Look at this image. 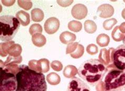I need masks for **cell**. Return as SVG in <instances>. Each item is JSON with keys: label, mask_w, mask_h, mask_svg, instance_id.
Wrapping results in <instances>:
<instances>
[{"label": "cell", "mask_w": 125, "mask_h": 91, "mask_svg": "<svg viewBox=\"0 0 125 91\" xmlns=\"http://www.w3.org/2000/svg\"><path fill=\"white\" fill-rule=\"evenodd\" d=\"M16 77L17 88L15 91H47L44 75L26 65L19 66Z\"/></svg>", "instance_id": "obj_1"}, {"label": "cell", "mask_w": 125, "mask_h": 91, "mask_svg": "<svg viewBox=\"0 0 125 91\" xmlns=\"http://www.w3.org/2000/svg\"><path fill=\"white\" fill-rule=\"evenodd\" d=\"M108 69L99 60L90 59L81 64L78 75L89 85L94 86L103 80Z\"/></svg>", "instance_id": "obj_2"}, {"label": "cell", "mask_w": 125, "mask_h": 91, "mask_svg": "<svg viewBox=\"0 0 125 91\" xmlns=\"http://www.w3.org/2000/svg\"><path fill=\"white\" fill-rule=\"evenodd\" d=\"M18 18L12 15H3L0 17V39L3 42L11 41L20 27Z\"/></svg>", "instance_id": "obj_3"}, {"label": "cell", "mask_w": 125, "mask_h": 91, "mask_svg": "<svg viewBox=\"0 0 125 91\" xmlns=\"http://www.w3.org/2000/svg\"><path fill=\"white\" fill-rule=\"evenodd\" d=\"M105 91H125V72L116 68L109 70L104 79Z\"/></svg>", "instance_id": "obj_4"}, {"label": "cell", "mask_w": 125, "mask_h": 91, "mask_svg": "<svg viewBox=\"0 0 125 91\" xmlns=\"http://www.w3.org/2000/svg\"><path fill=\"white\" fill-rule=\"evenodd\" d=\"M0 91H15L17 88L16 75L1 67Z\"/></svg>", "instance_id": "obj_5"}, {"label": "cell", "mask_w": 125, "mask_h": 91, "mask_svg": "<svg viewBox=\"0 0 125 91\" xmlns=\"http://www.w3.org/2000/svg\"><path fill=\"white\" fill-rule=\"evenodd\" d=\"M112 64L116 69L125 72V45H120L115 48Z\"/></svg>", "instance_id": "obj_6"}, {"label": "cell", "mask_w": 125, "mask_h": 91, "mask_svg": "<svg viewBox=\"0 0 125 91\" xmlns=\"http://www.w3.org/2000/svg\"><path fill=\"white\" fill-rule=\"evenodd\" d=\"M67 91H90V87L83 81L74 77L70 81Z\"/></svg>", "instance_id": "obj_7"}, {"label": "cell", "mask_w": 125, "mask_h": 91, "mask_svg": "<svg viewBox=\"0 0 125 91\" xmlns=\"http://www.w3.org/2000/svg\"><path fill=\"white\" fill-rule=\"evenodd\" d=\"M60 27V21L54 17H51L47 19L44 23V28L45 32L49 34L56 33Z\"/></svg>", "instance_id": "obj_8"}, {"label": "cell", "mask_w": 125, "mask_h": 91, "mask_svg": "<svg viewBox=\"0 0 125 91\" xmlns=\"http://www.w3.org/2000/svg\"><path fill=\"white\" fill-rule=\"evenodd\" d=\"M115 48H110L109 50L107 48H102L99 55V60L103 63L105 66H108L112 64L113 54Z\"/></svg>", "instance_id": "obj_9"}, {"label": "cell", "mask_w": 125, "mask_h": 91, "mask_svg": "<svg viewBox=\"0 0 125 91\" xmlns=\"http://www.w3.org/2000/svg\"><path fill=\"white\" fill-rule=\"evenodd\" d=\"M71 14L75 19H83L88 14L87 8L83 4H75L71 9Z\"/></svg>", "instance_id": "obj_10"}, {"label": "cell", "mask_w": 125, "mask_h": 91, "mask_svg": "<svg viewBox=\"0 0 125 91\" xmlns=\"http://www.w3.org/2000/svg\"><path fill=\"white\" fill-rule=\"evenodd\" d=\"M114 8L112 5L108 4H102L97 9L99 17L102 18H109L114 14Z\"/></svg>", "instance_id": "obj_11"}, {"label": "cell", "mask_w": 125, "mask_h": 91, "mask_svg": "<svg viewBox=\"0 0 125 91\" xmlns=\"http://www.w3.org/2000/svg\"><path fill=\"white\" fill-rule=\"evenodd\" d=\"M60 40L64 44H69L76 40V35L69 31H64L60 35Z\"/></svg>", "instance_id": "obj_12"}, {"label": "cell", "mask_w": 125, "mask_h": 91, "mask_svg": "<svg viewBox=\"0 0 125 91\" xmlns=\"http://www.w3.org/2000/svg\"><path fill=\"white\" fill-rule=\"evenodd\" d=\"M16 18L23 26H27L30 23V17L28 13L24 11H20L16 13Z\"/></svg>", "instance_id": "obj_13"}, {"label": "cell", "mask_w": 125, "mask_h": 91, "mask_svg": "<svg viewBox=\"0 0 125 91\" xmlns=\"http://www.w3.org/2000/svg\"><path fill=\"white\" fill-rule=\"evenodd\" d=\"M32 43L35 46L37 47H42L46 44L45 37L41 33H37L32 35Z\"/></svg>", "instance_id": "obj_14"}, {"label": "cell", "mask_w": 125, "mask_h": 91, "mask_svg": "<svg viewBox=\"0 0 125 91\" xmlns=\"http://www.w3.org/2000/svg\"><path fill=\"white\" fill-rule=\"evenodd\" d=\"M50 70V62L48 60L43 58L38 61L37 72L47 73Z\"/></svg>", "instance_id": "obj_15"}, {"label": "cell", "mask_w": 125, "mask_h": 91, "mask_svg": "<svg viewBox=\"0 0 125 91\" xmlns=\"http://www.w3.org/2000/svg\"><path fill=\"white\" fill-rule=\"evenodd\" d=\"M78 73V70L73 65H68L64 69L63 74L67 79H73Z\"/></svg>", "instance_id": "obj_16"}, {"label": "cell", "mask_w": 125, "mask_h": 91, "mask_svg": "<svg viewBox=\"0 0 125 91\" xmlns=\"http://www.w3.org/2000/svg\"><path fill=\"white\" fill-rule=\"evenodd\" d=\"M31 18L33 21L39 22L42 21L44 18V13L42 9L39 8H35L31 11Z\"/></svg>", "instance_id": "obj_17"}, {"label": "cell", "mask_w": 125, "mask_h": 91, "mask_svg": "<svg viewBox=\"0 0 125 91\" xmlns=\"http://www.w3.org/2000/svg\"><path fill=\"white\" fill-rule=\"evenodd\" d=\"M110 37L106 34H100L98 35L96 39L97 44L100 47L107 46L110 42Z\"/></svg>", "instance_id": "obj_18"}, {"label": "cell", "mask_w": 125, "mask_h": 91, "mask_svg": "<svg viewBox=\"0 0 125 91\" xmlns=\"http://www.w3.org/2000/svg\"><path fill=\"white\" fill-rule=\"evenodd\" d=\"M22 52V47L19 44H14L12 45L9 48L7 53L9 54L12 56L18 57L20 56Z\"/></svg>", "instance_id": "obj_19"}, {"label": "cell", "mask_w": 125, "mask_h": 91, "mask_svg": "<svg viewBox=\"0 0 125 91\" xmlns=\"http://www.w3.org/2000/svg\"><path fill=\"white\" fill-rule=\"evenodd\" d=\"M84 28L85 31L88 33L93 34L97 31V26L94 21L87 20L84 23Z\"/></svg>", "instance_id": "obj_20"}, {"label": "cell", "mask_w": 125, "mask_h": 91, "mask_svg": "<svg viewBox=\"0 0 125 91\" xmlns=\"http://www.w3.org/2000/svg\"><path fill=\"white\" fill-rule=\"evenodd\" d=\"M48 82L52 85H58L60 82V77L55 73L51 72L47 76Z\"/></svg>", "instance_id": "obj_21"}, {"label": "cell", "mask_w": 125, "mask_h": 91, "mask_svg": "<svg viewBox=\"0 0 125 91\" xmlns=\"http://www.w3.org/2000/svg\"><path fill=\"white\" fill-rule=\"evenodd\" d=\"M125 34L120 31L119 26L115 27L111 33V36L113 40L116 42H120L123 41L125 37Z\"/></svg>", "instance_id": "obj_22"}, {"label": "cell", "mask_w": 125, "mask_h": 91, "mask_svg": "<svg viewBox=\"0 0 125 91\" xmlns=\"http://www.w3.org/2000/svg\"><path fill=\"white\" fill-rule=\"evenodd\" d=\"M68 27L70 31L74 32H79L81 30L83 25L80 22L73 20L69 22Z\"/></svg>", "instance_id": "obj_23"}, {"label": "cell", "mask_w": 125, "mask_h": 91, "mask_svg": "<svg viewBox=\"0 0 125 91\" xmlns=\"http://www.w3.org/2000/svg\"><path fill=\"white\" fill-rule=\"evenodd\" d=\"M84 48L83 45L79 44L78 46L73 53L70 54V56L73 58H79L84 54Z\"/></svg>", "instance_id": "obj_24"}, {"label": "cell", "mask_w": 125, "mask_h": 91, "mask_svg": "<svg viewBox=\"0 0 125 91\" xmlns=\"http://www.w3.org/2000/svg\"><path fill=\"white\" fill-rule=\"evenodd\" d=\"M117 20L115 18L107 19L103 23V27L104 30H110L114 27V26L117 23Z\"/></svg>", "instance_id": "obj_25"}, {"label": "cell", "mask_w": 125, "mask_h": 91, "mask_svg": "<svg viewBox=\"0 0 125 91\" xmlns=\"http://www.w3.org/2000/svg\"><path fill=\"white\" fill-rule=\"evenodd\" d=\"M14 42L10 41L6 43H1V55L2 56H6L8 54L7 51L9 48L10 47L12 44H14Z\"/></svg>", "instance_id": "obj_26"}, {"label": "cell", "mask_w": 125, "mask_h": 91, "mask_svg": "<svg viewBox=\"0 0 125 91\" xmlns=\"http://www.w3.org/2000/svg\"><path fill=\"white\" fill-rule=\"evenodd\" d=\"M43 29L41 25L39 24H32L29 29L30 34L33 35L37 33H41Z\"/></svg>", "instance_id": "obj_27"}, {"label": "cell", "mask_w": 125, "mask_h": 91, "mask_svg": "<svg viewBox=\"0 0 125 91\" xmlns=\"http://www.w3.org/2000/svg\"><path fill=\"white\" fill-rule=\"evenodd\" d=\"M22 61V56H20L18 57H13L10 55L7 58L6 61L3 63L4 65H7L9 64H13V63H20Z\"/></svg>", "instance_id": "obj_28"}, {"label": "cell", "mask_w": 125, "mask_h": 91, "mask_svg": "<svg viewBox=\"0 0 125 91\" xmlns=\"http://www.w3.org/2000/svg\"><path fill=\"white\" fill-rule=\"evenodd\" d=\"M87 52L90 55H96L98 53V48L96 45L94 44H90L88 45L86 48Z\"/></svg>", "instance_id": "obj_29"}, {"label": "cell", "mask_w": 125, "mask_h": 91, "mask_svg": "<svg viewBox=\"0 0 125 91\" xmlns=\"http://www.w3.org/2000/svg\"><path fill=\"white\" fill-rule=\"evenodd\" d=\"M18 5L21 8L27 9V10L30 9L32 5L31 2L30 1H18Z\"/></svg>", "instance_id": "obj_30"}, {"label": "cell", "mask_w": 125, "mask_h": 91, "mask_svg": "<svg viewBox=\"0 0 125 91\" xmlns=\"http://www.w3.org/2000/svg\"><path fill=\"white\" fill-rule=\"evenodd\" d=\"M51 66L52 69H53L55 71L59 72L62 70L63 65L59 61H54L51 63Z\"/></svg>", "instance_id": "obj_31"}, {"label": "cell", "mask_w": 125, "mask_h": 91, "mask_svg": "<svg viewBox=\"0 0 125 91\" xmlns=\"http://www.w3.org/2000/svg\"><path fill=\"white\" fill-rule=\"evenodd\" d=\"M79 43L78 42H75V43H72L68 45L66 48V54H71L76 50Z\"/></svg>", "instance_id": "obj_32"}, {"label": "cell", "mask_w": 125, "mask_h": 91, "mask_svg": "<svg viewBox=\"0 0 125 91\" xmlns=\"http://www.w3.org/2000/svg\"><path fill=\"white\" fill-rule=\"evenodd\" d=\"M96 90L97 91H105L106 87H105V84L104 82H100L96 85Z\"/></svg>", "instance_id": "obj_33"}, {"label": "cell", "mask_w": 125, "mask_h": 91, "mask_svg": "<svg viewBox=\"0 0 125 91\" xmlns=\"http://www.w3.org/2000/svg\"><path fill=\"white\" fill-rule=\"evenodd\" d=\"M119 28L121 33L124 34H125V22L123 23L120 26H119Z\"/></svg>", "instance_id": "obj_34"}, {"label": "cell", "mask_w": 125, "mask_h": 91, "mask_svg": "<svg viewBox=\"0 0 125 91\" xmlns=\"http://www.w3.org/2000/svg\"><path fill=\"white\" fill-rule=\"evenodd\" d=\"M121 15H122V17L123 18L125 19V8L123 10L122 13H121Z\"/></svg>", "instance_id": "obj_35"}, {"label": "cell", "mask_w": 125, "mask_h": 91, "mask_svg": "<svg viewBox=\"0 0 125 91\" xmlns=\"http://www.w3.org/2000/svg\"><path fill=\"white\" fill-rule=\"evenodd\" d=\"M123 43L124 44V45H125V37L123 40Z\"/></svg>", "instance_id": "obj_36"}]
</instances>
